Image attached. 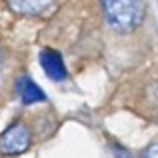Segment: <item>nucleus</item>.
<instances>
[{
    "instance_id": "nucleus-1",
    "label": "nucleus",
    "mask_w": 158,
    "mask_h": 158,
    "mask_svg": "<svg viewBox=\"0 0 158 158\" xmlns=\"http://www.w3.org/2000/svg\"><path fill=\"white\" fill-rule=\"evenodd\" d=\"M102 12L112 30L120 34L136 30L144 20V0H102Z\"/></svg>"
},
{
    "instance_id": "nucleus-2",
    "label": "nucleus",
    "mask_w": 158,
    "mask_h": 158,
    "mask_svg": "<svg viewBox=\"0 0 158 158\" xmlns=\"http://www.w3.org/2000/svg\"><path fill=\"white\" fill-rule=\"evenodd\" d=\"M30 146V130L22 122L12 124L0 134V152L2 154H22Z\"/></svg>"
},
{
    "instance_id": "nucleus-3",
    "label": "nucleus",
    "mask_w": 158,
    "mask_h": 158,
    "mask_svg": "<svg viewBox=\"0 0 158 158\" xmlns=\"http://www.w3.org/2000/svg\"><path fill=\"white\" fill-rule=\"evenodd\" d=\"M40 64H42L46 76L52 78V80H64L66 78V66L58 52L50 50V48L42 50L40 52Z\"/></svg>"
},
{
    "instance_id": "nucleus-4",
    "label": "nucleus",
    "mask_w": 158,
    "mask_h": 158,
    "mask_svg": "<svg viewBox=\"0 0 158 158\" xmlns=\"http://www.w3.org/2000/svg\"><path fill=\"white\" fill-rule=\"evenodd\" d=\"M52 4H54V0H8V6L12 8V12L24 14V16L42 14Z\"/></svg>"
},
{
    "instance_id": "nucleus-5",
    "label": "nucleus",
    "mask_w": 158,
    "mask_h": 158,
    "mask_svg": "<svg viewBox=\"0 0 158 158\" xmlns=\"http://www.w3.org/2000/svg\"><path fill=\"white\" fill-rule=\"evenodd\" d=\"M16 88H18V94H20V98H22L24 104H34V102H44L46 100V96H44V92L38 88V84L28 76L18 78Z\"/></svg>"
},
{
    "instance_id": "nucleus-6",
    "label": "nucleus",
    "mask_w": 158,
    "mask_h": 158,
    "mask_svg": "<svg viewBox=\"0 0 158 158\" xmlns=\"http://www.w3.org/2000/svg\"><path fill=\"white\" fill-rule=\"evenodd\" d=\"M142 158H158V142L156 144H150V146L144 150Z\"/></svg>"
},
{
    "instance_id": "nucleus-7",
    "label": "nucleus",
    "mask_w": 158,
    "mask_h": 158,
    "mask_svg": "<svg viewBox=\"0 0 158 158\" xmlns=\"http://www.w3.org/2000/svg\"><path fill=\"white\" fill-rule=\"evenodd\" d=\"M116 158H132V154L126 152V150H122V148H118V150H116Z\"/></svg>"
}]
</instances>
